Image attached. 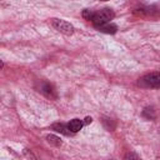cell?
I'll use <instances>...</instances> for the list:
<instances>
[{
    "label": "cell",
    "mask_w": 160,
    "mask_h": 160,
    "mask_svg": "<svg viewBox=\"0 0 160 160\" xmlns=\"http://www.w3.org/2000/svg\"><path fill=\"white\" fill-rule=\"evenodd\" d=\"M142 88H152V89H159L160 88V74L159 72H150L144 75L142 78L139 79L138 82Z\"/></svg>",
    "instance_id": "cell-2"
},
{
    "label": "cell",
    "mask_w": 160,
    "mask_h": 160,
    "mask_svg": "<svg viewBox=\"0 0 160 160\" xmlns=\"http://www.w3.org/2000/svg\"><path fill=\"white\" fill-rule=\"evenodd\" d=\"M142 115H144L146 119H154V118H155L152 108H145V109H144V112H142Z\"/></svg>",
    "instance_id": "cell-10"
},
{
    "label": "cell",
    "mask_w": 160,
    "mask_h": 160,
    "mask_svg": "<svg viewBox=\"0 0 160 160\" xmlns=\"http://www.w3.org/2000/svg\"><path fill=\"white\" fill-rule=\"evenodd\" d=\"M46 140H48L49 144H51L54 146H61V144H62V141L60 140V138H58L55 135H51V134L46 136Z\"/></svg>",
    "instance_id": "cell-8"
},
{
    "label": "cell",
    "mask_w": 160,
    "mask_h": 160,
    "mask_svg": "<svg viewBox=\"0 0 160 160\" xmlns=\"http://www.w3.org/2000/svg\"><path fill=\"white\" fill-rule=\"evenodd\" d=\"M114 16H115L114 11H112L111 9L105 8V9H101V10H99V11H95V14H94L91 21H92L94 26H95V25H101V24L110 22V20H112Z\"/></svg>",
    "instance_id": "cell-1"
},
{
    "label": "cell",
    "mask_w": 160,
    "mask_h": 160,
    "mask_svg": "<svg viewBox=\"0 0 160 160\" xmlns=\"http://www.w3.org/2000/svg\"><path fill=\"white\" fill-rule=\"evenodd\" d=\"M51 129H52L54 131L60 132V134L66 135V136H69V135L72 134V132L69 130L68 125H65V124H62V122H55V124H52V125H51Z\"/></svg>",
    "instance_id": "cell-6"
},
{
    "label": "cell",
    "mask_w": 160,
    "mask_h": 160,
    "mask_svg": "<svg viewBox=\"0 0 160 160\" xmlns=\"http://www.w3.org/2000/svg\"><path fill=\"white\" fill-rule=\"evenodd\" d=\"M95 28H96L99 31L105 32V34H115L116 30H118V26L114 25V24H110V22L101 24V25H95Z\"/></svg>",
    "instance_id": "cell-5"
},
{
    "label": "cell",
    "mask_w": 160,
    "mask_h": 160,
    "mask_svg": "<svg viewBox=\"0 0 160 160\" xmlns=\"http://www.w3.org/2000/svg\"><path fill=\"white\" fill-rule=\"evenodd\" d=\"M125 159H138V156L136 155H132V154H128L125 156Z\"/></svg>",
    "instance_id": "cell-12"
},
{
    "label": "cell",
    "mask_w": 160,
    "mask_h": 160,
    "mask_svg": "<svg viewBox=\"0 0 160 160\" xmlns=\"http://www.w3.org/2000/svg\"><path fill=\"white\" fill-rule=\"evenodd\" d=\"M91 121H92V119H91L90 116H88V118H85V120L82 121V124H85V125H88V124H91Z\"/></svg>",
    "instance_id": "cell-11"
},
{
    "label": "cell",
    "mask_w": 160,
    "mask_h": 160,
    "mask_svg": "<svg viewBox=\"0 0 160 160\" xmlns=\"http://www.w3.org/2000/svg\"><path fill=\"white\" fill-rule=\"evenodd\" d=\"M102 1H106V0H102Z\"/></svg>",
    "instance_id": "cell-14"
},
{
    "label": "cell",
    "mask_w": 160,
    "mask_h": 160,
    "mask_svg": "<svg viewBox=\"0 0 160 160\" xmlns=\"http://www.w3.org/2000/svg\"><path fill=\"white\" fill-rule=\"evenodd\" d=\"M50 24L59 32H62L65 35H72L74 34V26L70 22L65 21V20H61V19H50Z\"/></svg>",
    "instance_id": "cell-3"
},
{
    "label": "cell",
    "mask_w": 160,
    "mask_h": 160,
    "mask_svg": "<svg viewBox=\"0 0 160 160\" xmlns=\"http://www.w3.org/2000/svg\"><path fill=\"white\" fill-rule=\"evenodd\" d=\"M2 66H4V62H2V61H1V60H0V69H1V68H2Z\"/></svg>",
    "instance_id": "cell-13"
},
{
    "label": "cell",
    "mask_w": 160,
    "mask_h": 160,
    "mask_svg": "<svg viewBox=\"0 0 160 160\" xmlns=\"http://www.w3.org/2000/svg\"><path fill=\"white\" fill-rule=\"evenodd\" d=\"M42 95H45L46 98H49V99H51V100H55L56 99V91H55V89L52 88V85H50L49 82H41V85H40V90H39Z\"/></svg>",
    "instance_id": "cell-4"
},
{
    "label": "cell",
    "mask_w": 160,
    "mask_h": 160,
    "mask_svg": "<svg viewBox=\"0 0 160 160\" xmlns=\"http://www.w3.org/2000/svg\"><path fill=\"white\" fill-rule=\"evenodd\" d=\"M94 14H95V11H94V10H91V9H85V10L82 11V18H84V19H86V20H90V21H91V19H92Z\"/></svg>",
    "instance_id": "cell-9"
},
{
    "label": "cell",
    "mask_w": 160,
    "mask_h": 160,
    "mask_svg": "<svg viewBox=\"0 0 160 160\" xmlns=\"http://www.w3.org/2000/svg\"><path fill=\"white\" fill-rule=\"evenodd\" d=\"M82 125H84V124H82V121H81L80 119H72V120L69 121L68 128H69V130H70L71 132H78V131L81 130Z\"/></svg>",
    "instance_id": "cell-7"
}]
</instances>
